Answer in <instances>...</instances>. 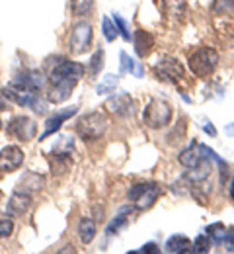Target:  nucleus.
<instances>
[{"instance_id": "c85d7f7f", "label": "nucleus", "mask_w": 234, "mask_h": 254, "mask_svg": "<svg viewBox=\"0 0 234 254\" xmlns=\"http://www.w3.org/2000/svg\"><path fill=\"white\" fill-rule=\"evenodd\" d=\"M14 233V223L8 217H0V239H6Z\"/></svg>"}, {"instance_id": "c9c22d12", "label": "nucleus", "mask_w": 234, "mask_h": 254, "mask_svg": "<svg viewBox=\"0 0 234 254\" xmlns=\"http://www.w3.org/2000/svg\"><path fill=\"white\" fill-rule=\"evenodd\" d=\"M6 108H8V104L4 100V92H0V110H6Z\"/></svg>"}, {"instance_id": "5701e85b", "label": "nucleus", "mask_w": 234, "mask_h": 254, "mask_svg": "<svg viewBox=\"0 0 234 254\" xmlns=\"http://www.w3.org/2000/svg\"><path fill=\"white\" fill-rule=\"evenodd\" d=\"M117 88V76L115 74H105L103 78H101V82L98 84V94H109V92H113Z\"/></svg>"}, {"instance_id": "4c0bfd02", "label": "nucleus", "mask_w": 234, "mask_h": 254, "mask_svg": "<svg viewBox=\"0 0 234 254\" xmlns=\"http://www.w3.org/2000/svg\"><path fill=\"white\" fill-rule=\"evenodd\" d=\"M231 195L234 197V180H233V188H231Z\"/></svg>"}, {"instance_id": "6e6552de", "label": "nucleus", "mask_w": 234, "mask_h": 254, "mask_svg": "<svg viewBox=\"0 0 234 254\" xmlns=\"http://www.w3.org/2000/svg\"><path fill=\"white\" fill-rule=\"evenodd\" d=\"M8 133L14 135L18 141H32V139H35V133H37V124L32 118L20 116V118H14L10 122Z\"/></svg>"}, {"instance_id": "c756f323", "label": "nucleus", "mask_w": 234, "mask_h": 254, "mask_svg": "<svg viewBox=\"0 0 234 254\" xmlns=\"http://www.w3.org/2000/svg\"><path fill=\"white\" fill-rule=\"evenodd\" d=\"M103 35H105L107 41H113L117 37V28L111 24L109 18H103Z\"/></svg>"}, {"instance_id": "a211bd4d", "label": "nucleus", "mask_w": 234, "mask_h": 254, "mask_svg": "<svg viewBox=\"0 0 234 254\" xmlns=\"http://www.w3.org/2000/svg\"><path fill=\"white\" fill-rule=\"evenodd\" d=\"M166 251L174 254H184V253H193V247H191V241L184 235H174L170 237L166 243Z\"/></svg>"}, {"instance_id": "cd10ccee", "label": "nucleus", "mask_w": 234, "mask_h": 254, "mask_svg": "<svg viewBox=\"0 0 234 254\" xmlns=\"http://www.w3.org/2000/svg\"><path fill=\"white\" fill-rule=\"evenodd\" d=\"M113 20H115V28H117V33H121L123 35V39H131V33H129V26H127V22L121 18V16H113Z\"/></svg>"}, {"instance_id": "9b49d317", "label": "nucleus", "mask_w": 234, "mask_h": 254, "mask_svg": "<svg viewBox=\"0 0 234 254\" xmlns=\"http://www.w3.org/2000/svg\"><path fill=\"white\" fill-rule=\"evenodd\" d=\"M105 108H107L111 114L125 118V116H131L135 112V102H133V98H131V94L121 92V94L111 96V98L105 102Z\"/></svg>"}, {"instance_id": "2eb2a0df", "label": "nucleus", "mask_w": 234, "mask_h": 254, "mask_svg": "<svg viewBox=\"0 0 234 254\" xmlns=\"http://www.w3.org/2000/svg\"><path fill=\"white\" fill-rule=\"evenodd\" d=\"M76 112H78V108H76V106H70V108H67L65 112H59L57 116L49 118V120H47V124H45V131H43L41 139H47L49 135H53L55 131H59V129H61V126L67 122L68 118H72Z\"/></svg>"}, {"instance_id": "ddd939ff", "label": "nucleus", "mask_w": 234, "mask_h": 254, "mask_svg": "<svg viewBox=\"0 0 234 254\" xmlns=\"http://www.w3.org/2000/svg\"><path fill=\"white\" fill-rule=\"evenodd\" d=\"M76 82L78 80H74V78H63V80L53 82V88L47 92V100L51 104H61V102L68 100L72 94V88L76 86Z\"/></svg>"}, {"instance_id": "f257e3e1", "label": "nucleus", "mask_w": 234, "mask_h": 254, "mask_svg": "<svg viewBox=\"0 0 234 254\" xmlns=\"http://www.w3.org/2000/svg\"><path fill=\"white\" fill-rule=\"evenodd\" d=\"M127 195L139 211H144V209H150L158 201V197L162 195V188L154 182H139L129 188Z\"/></svg>"}, {"instance_id": "dca6fc26", "label": "nucleus", "mask_w": 234, "mask_h": 254, "mask_svg": "<svg viewBox=\"0 0 234 254\" xmlns=\"http://www.w3.org/2000/svg\"><path fill=\"white\" fill-rule=\"evenodd\" d=\"M133 41H135V51H137L139 57H148L150 55V51L154 47V37L150 33L144 32V30H137Z\"/></svg>"}, {"instance_id": "e433bc0d", "label": "nucleus", "mask_w": 234, "mask_h": 254, "mask_svg": "<svg viewBox=\"0 0 234 254\" xmlns=\"http://www.w3.org/2000/svg\"><path fill=\"white\" fill-rule=\"evenodd\" d=\"M205 131H207L209 135H213V137L217 135V129H215V127H213V126H205Z\"/></svg>"}, {"instance_id": "b1692460", "label": "nucleus", "mask_w": 234, "mask_h": 254, "mask_svg": "<svg viewBox=\"0 0 234 254\" xmlns=\"http://www.w3.org/2000/svg\"><path fill=\"white\" fill-rule=\"evenodd\" d=\"M211 8L215 14H231L234 10V0H213Z\"/></svg>"}, {"instance_id": "4468645a", "label": "nucleus", "mask_w": 234, "mask_h": 254, "mask_svg": "<svg viewBox=\"0 0 234 254\" xmlns=\"http://www.w3.org/2000/svg\"><path fill=\"white\" fill-rule=\"evenodd\" d=\"M207 157V147L205 145H199V147H189L186 151L180 153V164H184L186 168H195L197 164H201Z\"/></svg>"}, {"instance_id": "423d86ee", "label": "nucleus", "mask_w": 234, "mask_h": 254, "mask_svg": "<svg viewBox=\"0 0 234 254\" xmlns=\"http://www.w3.org/2000/svg\"><path fill=\"white\" fill-rule=\"evenodd\" d=\"M92 26L88 22H80L72 28L70 32V37H68V47L74 51V53H84L90 49L92 45Z\"/></svg>"}, {"instance_id": "0eeeda50", "label": "nucleus", "mask_w": 234, "mask_h": 254, "mask_svg": "<svg viewBox=\"0 0 234 254\" xmlns=\"http://www.w3.org/2000/svg\"><path fill=\"white\" fill-rule=\"evenodd\" d=\"M154 74L164 82H178L184 76V66L174 57H162L154 64Z\"/></svg>"}, {"instance_id": "2f4dec72", "label": "nucleus", "mask_w": 234, "mask_h": 254, "mask_svg": "<svg viewBox=\"0 0 234 254\" xmlns=\"http://www.w3.org/2000/svg\"><path fill=\"white\" fill-rule=\"evenodd\" d=\"M74 12L76 14H86V10L92 8V0H74Z\"/></svg>"}, {"instance_id": "1a4fd4ad", "label": "nucleus", "mask_w": 234, "mask_h": 254, "mask_svg": "<svg viewBox=\"0 0 234 254\" xmlns=\"http://www.w3.org/2000/svg\"><path fill=\"white\" fill-rule=\"evenodd\" d=\"M24 162V153L20 147L8 145L0 151V172H14L22 166Z\"/></svg>"}, {"instance_id": "f8f14e48", "label": "nucleus", "mask_w": 234, "mask_h": 254, "mask_svg": "<svg viewBox=\"0 0 234 254\" xmlns=\"http://www.w3.org/2000/svg\"><path fill=\"white\" fill-rule=\"evenodd\" d=\"M82 74H84V66L80 63L63 61V63H59L51 70V82H57V80H63V78H74V80H78Z\"/></svg>"}, {"instance_id": "7c9ffc66", "label": "nucleus", "mask_w": 234, "mask_h": 254, "mask_svg": "<svg viewBox=\"0 0 234 254\" xmlns=\"http://www.w3.org/2000/svg\"><path fill=\"white\" fill-rule=\"evenodd\" d=\"M125 225H127V217L119 215L117 219H113V221L107 225L105 233H107V235H115V231H119V229H121V227H125Z\"/></svg>"}, {"instance_id": "aec40b11", "label": "nucleus", "mask_w": 234, "mask_h": 254, "mask_svg": "<svg viewBox=\"0 0 234 254\" xmlns=\"http://www.w3.org/2000/svg\"><path fill=\"white\" fill-rule=\"evenodd\" d=\"M78 237H80V241L84 245H90L94 241V237H96V221L84 217L82 221L78 223Z\"/></svg>"}, {"instance_id": "f03ea898", "label": "nucleus", "mask_w": 234, "mask_h": 254, "mask_svg": "<svg viewBox=\"0 0 234 254\" xmlns=\"http://www.w3.org/2000/svg\"><path fill=\"white\" fill-rule=\"evenodd\" d=\"M187 64H189V70L195 76L207 78V76H211L215 72V68L219 64V53L215 49H211V47H201L195 53L189 55Z\"/></svg>"}, {"instance_id": "393cba45", "label": "nucleus", "mask_w": 234, "mask_h": 254, "mask_svg": "<svg viewBox=\"0 0 234 254\" xmlns=\"http://www.w3.org/2000/svg\"><path fill=\"white\" fill-rule=\"evenodd\" d=\"M55 155H68L72 151V137H59V143L53 147Z\"/></svg>"}, {"instance_id": "bb28decb", "label": "nucleus", "mask_w": 234, "mask_h": 254, "mask_svg": "<svg viewBox=\"0 0 234 254\" xmlns=\"http://www.w3.org/2000/svg\"><path fill=\"white\" fill-rule=\"evenodd\" d=\"M101 66H103V51L98 49V51L94 53L92 61H90V72H92V74H98L101 70Z\"/></svg>"}, {"instance_id": "a878e982", "label": "nucleus", "mask_w": 234, "mask_h": 254, "mask_svg": "<svg viewBox=\"0 0 234 254\" xmlns=\"http://www.w3.org/2000/svg\"><path fill=\"white\" fill-rule=\"evenodd\" d=\"M191 247H193V253H209V249H211V241H209L205 235H199Z\"/></svg>"}, {"instance_id": "f3484780", "label": "nucleus", "mask_w": 234, "mask_h": 254, "mask_svg": "<svg viewBox=\"0 0 234 254\" xmlns=\"http://www.w3.org/2000/svg\"><path fill=\"white\" fill-rule=\"evenodd\" d=\"M45 186V176L37 174V172H26L22 178H20V188L18 190H26V191H39L43 190Z\"/></svg>"}, {"instance_id": "6ab92c4d", "label": "nucleus", "mask_w": 234, "mask_h": 254, "mask_svg": "<svg viewBox=\"0 0 234 254\" xmlns=\"http://www.w3.org/2000/svg\"><path fill=\"white\" fill-rule=\"evenodd\" d=\"M14 82L26 86V88H32V90H39L43 84H45V78L41 72H35V70H30V72H22L14 78Z\"/></svg>"}, {"instance_id": "7ed1b4c3", "label": "nucleus", "mask_w": 234, "mask_h": 254, "mask_svg": "<svg viewBox=\"0 0 234 254\" xmlns=\"http://www.w3.org/2000/svg\"><path fill=\"white\" fill-rule=\"evenodd\" d=\"M107 129V118L101 112H90L86 116H82L76 124V133L84 139V141H96Z\"/></svg>"}, {"instance_id": "412c9836", "label": "nucleus", "mask_w": 234, "mask_h": 254, "mask_svg": "<svg viewBox=\"0 0 234 254\" xmlns=\"http://www.w3.org/2000/svg\"><path fill=\"white\" fill-rule=\"evenodd\" d=\"M207 237H209L213 243L221 245V243L225 241V237H227V227H225L223 223H213V225L207 227Z\"/></svg>"}, {"instance_id": "58836bf2", "label": "nucleus", "mask_w": 234, "mask_h": 254, "mask_svg": "<svg viewBox=\"0 0 234 254\" xmlns=\"http://www.w3.org/2000/svg\"><path fill=\"white\" fill-rule=\"evenodd\" d=\"M0 127H2V122H0Z\"/></svg>"}, {"instance_id": "4be33fe9", "label": "nucleus", "mask_w": 234, "mask_h": 254, "mask_svg": "<svg viewBox=\"0 0 234 254\" xmlns=\"http://www.w3.org/2000/svg\"><path fill=\"white\" fill-rule=\"evenodd\" d=\"M121 66H123V70H129L135 76H142V74H144L142 66L137 63V61H133L125 51H121Z\"/></svg>"}, {"instance_id": "473e14b6", "label": "nucleus", "mask_w": 234, "mask_h": 254, "mask_svg": "<svg viewBox=\"0 0 234 254\" xmlns=\"http://www.w3.org/2000/svg\"><path fill=\"white\" fill-rule=\"evenodd\" d=\"M223 243L227 245V251L234 253V229L227 231V237H225V241H223Z\"/></svg>"}, {"instance_id": "20e7f679", "label": "nucleus", "mask_w": 234, "mask_h": 254, "mask_svg": "<svg viewBox=\"0 0 234 254\" xmlns=\"http://www.w3.org/2000/svg\"><path fill=\"white\" fill-rule=\"evenodd\" d=\"M142 118H144V124L150 127V129L166 127L170 124V120H172V108H170L168 102L154 98V100H150L146 104Z\"/></svg>"}, {"instance_id": "72a5a7b5", "label": "nucleus", "mask_w": 234, "mask_h": 254, "mask_svg": "<svg viewBox=\"0 0 234 254\" xmlns=\"http://www.w3.org/2000/svg\"><path fill=\"white\" fill-rule=\"evenodd\" d=\"M137 253H152V254H158L160 251H158V247L154 245V243H148V245H144L140 251H137Z\"/></svg>"}, {"instance_id": "f704fd0d", "label": "nucleus", "mask_w": 234, "mask_h": 254, "mask_svg": "<svg viewBox=\"0 0 234 254\" xmlns=\"http://www.w3.org/2000/svg\"><path fill=\"white\" fill-rule=\"evenodd\" d=\"M225 133H227L229 137H234V122H233V124H229V126L225 127Z\"/></svg>"}, {"instance_id": "9d476101", "label": "nucleus", "mask_w": 234, "mask_h": 254, "mask_svg": "<svg viewBox=\"0 0 234 254\" xmlns=\"http://www.w3.org/2000/svg\"><path fill=\"white\" fill-rule=\"evenodd\" d=\"M30 207H32V195H30V191L16 190L12 193V197L8 199L6 211H8V215H12V217H22Z\"/></svg>"}, {"instance_id": "39448f33", "label": "nucleus", "mask_w": 234, "mask_h": 254, "mask_svg": "<svg viewBox=\"0 0 234 254\" xmlns=\"http://www.w3.org/2000/svg\"><path fill=\"white\" fill-rule=\"evenodd\" d=\"M4 96L10 98L12 102H16L18 106H28V108H32V110L39 112V114L45 112V106H43V102L39 100L37 92L32 90V88H26V86L18 84V82H14V80H12L10 86H6Z\"/></svg>"}]
</instances>
